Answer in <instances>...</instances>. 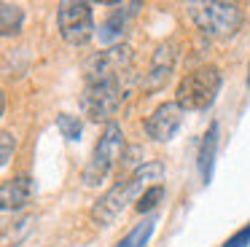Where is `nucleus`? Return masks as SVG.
<instances>
[{"label":"nucleus","instance_id":"nucleus-1","mask_svg":"<svg viewBox=\"0 0 250 247\" xmlns=\"http://www.w3.org/2000/svg\"><path fill=\"white\" fill-rule=\"evenodd\" d=\"M153 180H164L162 161H146L140 169L129 172L126 177H119L92 207V220L97 226H110L129 204H137V199L151 188ZM156 185V183H153Z\"/></svg>","mask_w":250,"mask_h":247},{"label":"nucleus","instance_id":"nucleus-2","mask_svg":"<svg viewBox=\"0 0 250 247\" xmlns=\"http://www.w3.org/2000/svg\"><path fill=\"white\" fill-rule=\"evenodd\" d=\"M132 73L110 75V78H83L81 91V110L92 121L113 124V116L121 110V105L129 97Z\"/></svg>","mask_w":250,"mask_h":247},{"label":"nucleus","instance_id":"nucleus-3","mask_svg":"<svg viewBox=\"0 0 250 247\" xmlns=\"http://www.w3.org/2000/svg\"><path fill=\"white\" fill-rule=\"evenodd\" d=\"M188 16L196 24V30L207 38H229L242 27V5L239 3H223V0H199L188 3Z\"/></svg>","mask_w":250,"mask_h":247},{"label":"nucleus","instance_id":"nucleus-4","mask_svg":"<svg viewBox=\"0 0 250 247\" xmlns=\"http://www.w3.org/2000/svg\"><path fill=\"white\" fill-rule=\"evenodd\" d=\"M223 75L215 64H202L186 73L175 86V102L183 110H207L221 91Z\"/></svg>","mask_w":250,"mask_h":247},{"label":"nucleus","instance_id":"nucleus-5","mask_svg":"<svg viewBox=\"0 0 250 247\" xmlns=\"http://www.w3.org/2000/svg\"><path fill=\"white\" fill-rule=\"evenodd\" d=\"M124 159V129L119 124H105L103 134H100L97 145H94L92 156H89L86 166L81 172L83 185H100L105 177L113 172V166Z\"/></svg>","mask_w":250,"mask_h":247},{"label":"nucleus","instance_id":"nucleus-6","mask_svg":"<svg viewBox=\"0 0 250 247\" xmlns=\"http://www.w3.org/2000/svg\"><path fill=\"white\" fill-rule=\"evenodd\" d=\"M57 27H60L62 41L70 43V46L89 43L97 35L92 3H83V0H62L57 5Z\"/></svg>","mask_w":250,"mask_h":247},{"label":"nucleus","instance_id":"nucleus-7","mask_svg":"<svg viewBox=\"0 0 250 247\" xmlns=\"http://www.w3.org/2000/svg\"><path fill=\"white\" fill-rule=\"evenodd\" d=\"M132 73V48L126 43L108 46L103 51L92 54L83 67V78H110V75Z\"/></svg>","mask_w":250,"mask_h":247},{"label":"nucleus","instance_id":"nucleus-8","mask_svg":"<svg viewBox=\"0 0 250 247\" xmlns=\"http://www.w3.org/2000/svg\"><path fill=\"white\" fill-rule=\"evenodd\" d=\"M175 64H178V43L175 41H164L153 48L151 54V64L143 73V89L146 91H159L164 89V83L169 81V75L175 73Z\"/></svg>","mask_w":250,"mask_h":247},{"label":"nucleus","instance_id":"nucleus-9","mask_svg":"<svg viewBox=\"0 0 250 247\" xmlns=\"http://www.w3.org/2000/svg\"><path fill=\"white\" fill-rule=\"evenodd\" d=\"M186 110L178 105V102H162L156 110L148 116L146 121V134L153 140V143H169V140L178 134L180 124H183Z\"/></svg>","mask_w":250,"mask_h":247},{"label":"nucleus","instance_id":"nucleus-10","mask_svg":"<svg viewBox=\"0 0 250 247\" xmlns=\"http://www.w3.org/2000/svg\"><path fill=\"white\" fill-rule=\"evenodd\" d=\"M110 5H113V11H110L108 19H105L103 24H100V30H97V38H100V43H103L105 48L119 46V43L124 41L132 19H135L137 11L143 8L140 3H110Z\"/></svg>","mask_w":250,"mask_h":247},{"label":"nucleus","instance_id":"nucleus-11","mask_svg":"<svg viewBox=\"0 0 250 247\" xmlns=\"http://www.w3.org/2000/svg\"><path fill=\"white\" fill-rule=\"evenodd\" d=\"M33 193H35L33 177L30 175H17V177H11V180H6L3 188H0V207H3V212L19 209L33 199Z\"/></svg>","mask_w":250,"mask_h":247},{"label":"nucleus","instance_id":"nucleus-12","mask_svg":"<svg viewBox=\"0 0 250 247\" xmlns=\"http://www.w3.org/2000/svg\"><path fill=\"white\" fill-rule=\"evenodd\" d=\"M218 143H221V126H218V121H212L210 126H207L205 137H202L199 156H196L199 177H202V183H205V185L212 180V166H215V156H218Z\"/></svg>","mask_w":250,"mask_h":247},{"label":"nucleus","instance_id":"nucleus-13","mask_svg":"<svg viewBox=\"0 0 250 247\" xmlns=\"http://www.w3.org/2000/svg\"><path fill=\"white\" fill-rule=\"evenodd\" d=\"M156 220H159L156 212L146 215V218H143L140 223L129 231V234L121 236L116 247H148V242H151V236H153V228H156Z\"/></svg>","mask_w":250,"mask_h":247},{"label":"nucleus","instance_id":"nucleus-14","mask_svg":"<svg viewBox=\"0 0 250 247\" xmlns=\"http://www.w3.org/2000/svg\"><path fill=\"white\" fill-rule=\"evenodd\" d=\"M22 21H24V11L22 5H14V3H0V30L3 35H17L22 30Z\"/></svg>","mask_w":250,"mask_h":247},{"label":"nucleus","instance_id":"nucleus-15","mask_svg":"<svg viewBox=\"0 0 250 247\" xmlns=\"http://www.w3.org/2000/svg\"><path fill=\"white\" fill-rule=\"evenodd\" d=\"M57 129H60V134L67 140V143H76V140H81V132H83L81 116H73V113H60V116H57Z\"/></svg>","mask_w":250,"mask_h":247},{"label":"nucleus","instance_id":"nucleus-16","mask_svg":"<svg viewBox=\"0 0 250 247\" xmlns=\"http://www.w3.org/2000/svg\"><path fill=\"white\" fill-rule=\"evenodd\" d=\"M159 202H164V185H159V183H156V185H151L140 199H137L135 209H137V212H151L153 215V209L159 207Z\"/></svg>","mask_w":250,"mask_h":247},{"label":"nucleus","instance_id":"nucleus-17","mask_svg":"<svg viewBox=\"0 0 250 247\" xmlns=\"http://www.w3.org/2000/svg\"><path fill=\"white\" fill-rule=\"evenodd\" d=\"M0 143H3V150H0V164L8 166L11 153H14V148H17V140H14V134L8 132V129H3V134H0Z\"/></svg>","mask_w":250,"mask_h":247},{"label":"nucleus","instance_id":"nucleus-18","mask_svg":"<svg viewBox=\"0 0 250 247\" xmlns=\"http://www.w3.org/2000/svg\"><path fill=\"white\" fill-rule=\"evenodd\" d=\"M248 245H250V223H245L237 234H231L223 242V247H248Z\"/></svg>","mask_w":250,"mask_h":247},{"label":"nucleus","instance_id":"nucleus-19","mask_svg":"<svg viewBox=\"0 0 250 247\" xmlns=\"http://www.w3.org/2000/svg\"><path fill=\"white\" fill-rule=\"evenodd\" d=\"M248 86H250V67H248Z\"/></svg>","mask_w":250,"mask_h":247}]
</instances>
